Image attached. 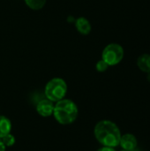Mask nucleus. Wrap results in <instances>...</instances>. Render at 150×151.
I'll return each instance as SVG.
<instances>
[{
    "label": "nucleus",
    "mask_w": 150,
    "mask_h": 151,
    "mask_svg": "<svg viewBox=\"0 0 150 151\" xmlns=\"http://www.w3.org/2000/svg\"><path fill=\"white\" fill-rule=\"evenodd\" d=\"M47 0H25L26 4L32 10L38 11L43 8Z\"/></svg>",
    "instance_id": "obj_10"
},
{
    "label": "nucleus",
    "mask_w": 150,
    "mask_h": 151,
    "mask_svg": "<svg viewBox=\"0 0 150 151\" xmlns=\"http://www.w3.org/2000/svg\"><path fill=\"white\" fill-rule=\"evenodd\" d=\"M94 134L100 144L111 148H116L119 145L122 135L118 125L108 119L101 120L95 125Z\"/></svg>",
    "instance_id": "obj_1"
},
{
    "label": "nucleus",
    "mask_w": 150,
    "mask_h": 151,
    "mask_svg": "<svg viewBox=\"0 0 150 151\" xmlns=\"http://www.w3.org/2000/svg\"><path fill=\"white\" fill-rule=\"evenodd\" d=\"M125 50L123 47L118 43H110L103 50L102 59L104 60L109 66H114L118 65L124 58Z\"/></svg>",
    "instance_id": "obj_4"
},
{
    "label": "nucleus",
    "mask_w": 150,
    "mask_h": 151,
    "mask_svg": "<svg viewBox=\"0 0 150 151\" xmlns=\"http://www.w3.org/2000/svg\"><path fill=\"white\" fill-rule=\"evenodd\" d=\"M1 140H2V142H4V144L5 145L6 148L7 147H12L15 144V142H16L14 135H12L11 133L4 135L3 138H1Z\"/></svg>",
    "instance_id": "obj_11"
},
{
    "label": "nucleus",
    "mask_w": 150,
    "mask_h": 151,
    "mask_svg": "<svg viewBox=\"0 0 150 151\" xmlns=\"http://www.w3.org/2000/svg\"><path fill=\"white\" fill-rule=\"evenodd\" d=\"M147 80H148L149 82H150V73H149L148 75H147Z\"/></svg>",
    "instance_id": "obj_15"
},
{
    "label": "nucleus",
    "mask_w": 150,
    "mask_h": 151,
    "mask_svg": "<svg viewBox=\"0 0 150 151\" xmlns=\"http://www.w3.org/2000/svg\"><path fill=\"white\" fill-rule=\"evenodd\" d=\"M95 68H96L97 72H99V73H103V72H105V71L109 68V65H108V64H107L104 60L101 59V60H99V61L96 63Z\"/></svg>",
    "instance_id": "obj_12"
},
{
    "label": "nucleus",
    "mask_w": 150,
    "mask_h": 151,
    "mask_svg": "<svg viewBox=\"0 0 150 151\" xmlns=\"http://www.w3.org/2000/svg\"><path fill=\"white\" fill-rule=\"evenodd\" d=\"M137 66L138 68L146 73H150V54L149 53H144L141 55L137 58Z\"/></svg>",
    "instance_id": "obj_8"
},
{
    "label": "nucleus",
    "mask_w": 150,
    "mask_h": 151,
    "mask_svg": "<svg viewBox=\"0 0 150 151\" xmlns=\"http://www.w3.org/2000/svg\"><path fill=\"white\" fill-rule=\"evenodd\" d=\"M119 146L125 150H133L138 147V140L133 134H125L121 135Z\"/></svg>",
    "instance_id": "obj_6"
},
{
    "label": "nucleus",
    "mask_w": 150,
    "mask_h": 151,
    "mask_svg": "<svg viewBox=\"0 0 150 151\" xmlns=\"http://www.w3.org/2000/svg\"><path fill=\"white\" fill-rule=\"evenodd\" d=\"M67 93V84L61 78H53L49 81L44 88L45 97L53 103L65 98Z\"/></svg>",
    "instance_id": "obj_3"
},
{
    "label": "nucleus",
    "mask_w": 150,
    "mask_h": 151,
    "mask_svg": "<svg viewBox=\"0 0 150 151\" xmlns=\"http://www.w3.org/2000/svg\"><path fill=\"white\" fill-rule=\"evenodd\" d=\"M6 150V147L4 144V142H2V140L0 139V151H5Z\"/></svg>",
    "instance_id": "obj_14"
},
{
    "label": "nucleus",
    "mask_w": 150,
    "mask_h": 151,
    "mask_svg": "<svg viewBox=\"0 0 150 151\" xmlns=\"http://www.w3.org/2000/svg\"><path fill=\"white\" fill-rule=\"evenodd\" d=\"M75 27L79 33L83 35H87L91 32L92 27L89 20L84 17H80L76 19L75 21Z\"/></svg>",
    "instance_id": "obj_7"
},
{
    "label": "nucleus",
    "mask_w": 150,
    "mask_h": 151,
    "mask_svg": "<svg viewBox=\"0 0 150 151\" xmlns=\"http://www.w3.org/2000/svg\"><path fill=\"white\" fill-rule=\"evenodd\" d=\"M96 151H116V150H115V148H111V147L103 146L102 148L98 149Z\"/></svg>",
    "instance_id": "obj_13"
},
{
    "label": "nucleus",
    "mask_w": 150,
    "mask_h": 151,
    "mask_svg": "<svg viewBox=\"0 0 150 151\" xmlns=\"http://www.w3.org/2000/svg\"><path fill=\"white\" fill-rule=\"evenodd\" d=\"M54 106H55V104L51 102L50 100L47 98L42 99L36 104V111L40 116L47 118V117L53 115Z\"/></svg>",
    "instance_id": "obj_5"
},
{
    "label": "nucleus",
    "mask_w": 150,
    "mask_h": 151,
    "mask_svg": "<svg viewBox=\"0 0 150 151\" xmlns=\"http://www.w3.org/2000/svg\"><path fill=\"white\" fill-rule=\"evenodd\" d=\"M11 131V122L5 116H0V139L10 134Z\"/></svg>",
    "instance_id": "obj_9"
},
{
    "label": "nucleus",
    "mask_w": 150,
    "mask_h": 151,
    "mask_svg": "<svg viewBox=\"0 0 150 151\" xmlns=\"http://www.w3.org/2000/svg\"><path fill=\"white\" fill-rule=\"evenodd\" d=\"M120 151H139L137 149H135V150H122Z\"/></svg>",
    "instance_id": "obj_16"
},
{
    "label": "nucleus",
    "mask_w": 150,
    "mask_h": 151,
    "mask_svg": "<svg viewBox=\"0 0 150 151\" xmlns=\"http://www.w3.org/2000/svg\"><path fill=\"white\" fill-rule=\"evenodd\" d=\"M77 104L70 99H62L55 104L53 116L60 125H71L78 118Z\"/></svg>",
    "instance_id": "obj_2"
}]
</instances>
